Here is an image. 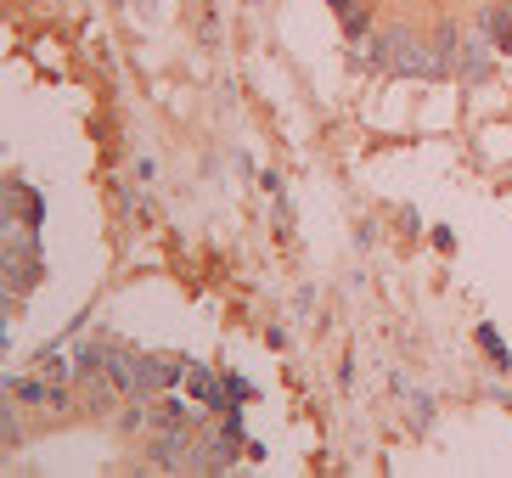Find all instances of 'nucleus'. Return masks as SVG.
I'll list each match as a JSON object with an SVG mask.
<instances>
[{"label": "nucleus", "mask_w": 512, "mask_h": 478, "mask_svg": "<svg viewBox=\"0 0 512 478\" xmlns=\"http://www.w3.org/2000/svg\"><path fill=\"white\" fill-rule=\"evenodd\" d=\"M175 383V360H136V394H147V389H169Z\"/></svg>", "instance_id": "2"}, {"label": "nucleus", "mask_w": 512, "mask_h": 478, "mask_svg": "<svg viewBox=\"0 0 512 478\" xmlns=\"http://www.w3.org/2000/svg\"><path fill=\"white\" fill-rule=\"evenodd\" d=\"M332 6H338V12H355V0H332Z\"/></svg>", "instance_id": "5"}, {"label": "nucleus", "mask_w": 512, "mask_h": 478, "mask_svg": "<svg viewBox=\"0 0 512 478\" xmlns=\"http://www.w3.org/2000/svg\"><path fill=\"white\" fill-rule=\"evenodd\" d=\"M17 394H23V400H34V405H68V394H62L57 377H51V383H34V377H23V383H17Z\"/></svg>", "instance_id": "3"}, {"label": "nucleus", "mask_w": 512, "mask_h": 478, "mask_svg": "<svg viewBox=\"0 0 512 478\" xmlns=\"http://www.w3.org/2000/svg\"><path fill=\"white\" fill-rule=\"evenodd\" d=\"M479 344L490 349V355H496L501 366H512V355H507V349H501V338H496V332H490V327H479Z\"/></svg>", "instance_id": "4"}, {"label": "nucleus", "mask_w": 512, "mask_h": 478, "mask_svg": "<svg viewBox=\"0 0 512 478\" xmlns=\"http://www.w3.org/2000/svg\"><path fill=\"white\" fill-rule=\"evenodd\" d=\"M186 383H192V394H197L203 405H214V411H231V400H237V389H231V383L220 389L209 372H186Z\"/></svg>", "instance_id": "1"}]
</instances>
